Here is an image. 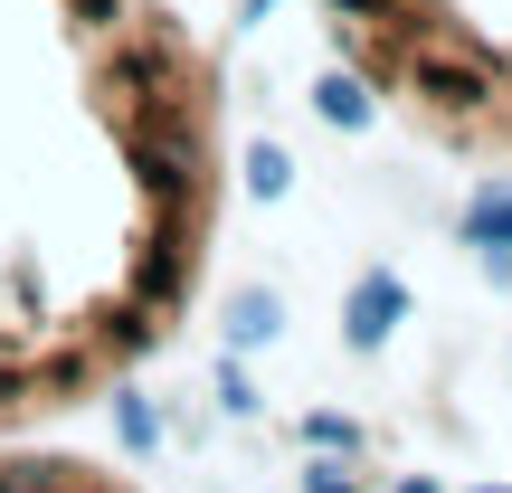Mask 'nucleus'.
Returning <instances> with one entry per match:
<instances>
[{
    "instance_id": "16",
    "label": "nucleus",
    "mask_w": 512,
    "mask_h": 493,
    "mask_svg": "<svg viewBox=\"0 0 512 493\" xmlns=\"http://www.w3.org/2000/svg\"><path fill=\"white\" fill-rule=\"evenodd\" d=\"M67 493H95V484H67Z\"/></svg>"
},
{
    "instance_id": "7",
    "label": "nucleus",
    "mask_w": 512,
    "mask_h": 493,
    "mask_svg": "<svg viewBox=\"0 0 512 493\" xmlns=\"http://www.w3.org/2000/svg\"><path fill=\"white\" fill-rule=\"evenodd\" d=\"M247 190H256V200H285V190H294V162H285L275 143H256V152H247Z\"/></svg>"
},
{
    "instance_id": "13",
    "label": "nucleus",
    "mask_w": 512,
    "mask_h": 493,
    "mask_svg": "<svg viewBox=\"0 0 512 493\" xmlns=\"http://www.w3.org/2000/svg\"><path fill=\"white\" fill-rule=\"evenodd\" d=\"M304 493H361V484H351L342 465H313V475H304Z\"/></svg>"
},
{
    "instance_id": "4",
    "label": "nucleus",
    "mask_w": 512,
    "mask_h": 493,
    "mask_svg": "<svg viewBox=\"0 0 512 493\" xmlns=\"http://www.w3.org/2000/svg\"><path fill=\"white\" fill-rule=\"evenodd\" d=\"M313 114H323V124H342V133H361V124H370V86L332 67L323 86H313Z\"/></svg>"
},
{
    "instance_id": "6",
    "label": "nucleus",
    "mask_w": 512,
    "mask_h": 493,
    "mask_svg": "<svg viewBox=\"0 0 512 493\" xmlns=\"http://www.w3.org/2000/svg\"><path fill=\"white\" fill-rule=\"evenodd\" d=\"M465 238L475 247H512V190H484V200L465 209Z\"/></svg>"
},
{
    "instance_id": "14",
    "label": "nucleus",
    "mask_w": 512,
    "mask_h": 493,
    "mask_svg": "<svg viewBox=\"0 0 512 493\" xmlns=\"http://www.w3.org/2000/svg\"><path fill=\"white\" fill-rule=\"evenodd\" d=\"M342 19H389V0H332Z\"/></svg>"
},
{
    "instance_id": "10",
    "label": "nucleus",
    "mask_w": 512,
    "mask_h": 493,
    "mask_svg": "<svg viewBox=\"0 0 512 493\" xmlns=\"http://www.w3.org/2000/svg\"><path fill=\"white\" fill-rule=\"evenodd\" d=\"M114 427H124V446H152V408L143 399H114Z\"/></svg>"
},
{
    "instance_id": "15",
    "label": "nucleus",
    "mask_w": 512,
    "mask_h": 493,
    "mask_svg": "<svg viewBox=\"0 0 512 493\" xmlns=\"http://www.w3.org/2000/svg\"><path fill=\"white\" fill-rule=\"evenodd\" d=\"M399 493H437V484H399Z\"/></svg>"
},
{
    "instance_id": "17",
    "label": "nucleus",
    "mask_w": 512,
    "mask_h": 493,
    "mask_svg": "<svg viewBox=\"0 0 512 493\" xmlns=\"http://www.w3.org/2000/svg\"><path fill=\"white\" fill-rule=\"evenodd\" d=\"M484 493H494V484H484Z\"/></svg>"
},
{
    "instance_id": "2",
    "label": "nucleus",
    "mask_w": 512,
    "mask_h": 493,
    "mask_svg": "<svg viewBox=\"0 0 512 493\" xmlns=\"http://www.w3.org/2000/svg\"><path fill=\"white\" fill-rule=\"evenodd\" d=\"M399 76L427 95V105H446V114H475V105H494V86H503V67L494 57H475V48H456L446 29H418L399 48Z\"/></svg>"
},
{
    "instance_id": "12",
    "label": "nucleus",
    "mask_w": 512,
    "mask_h": 493,
    "mask_svg": "<svg viewBox=\"0 0 512 493\" xmlns=\"http://www.w3.org/2000/svg\"><path fill=\"white\" fill-rule=\"evenodd\" d=\"M76 19L86 29H124V0H76Z\"/></svg>"
},
{
    "instance_id": "1",
    "label": "nucleus",
    "mask_w": 512,
    "mask_h": 493,
    "mask_svg": "<svg viewBox=\"0 0 512 493\" xmlns=\"http://www.w3.org/2000/svg\"><path fill=\"white\" fill-rule=\"evenodd\" d=\"M105 86L124 95V114H171V105H200V67L171 29H114L105 57Z\"/></svg>"
},
{
    "instance_id": "8",
    "label": "nucleus",
    "mask_w": 512,
    "mask_h": 493,
    "mask_svg": "<svg viewBox=\"0 0 512 493\" xmlns=\"http://www.w3.org/2000/svg\"><path fill=\"white\" fill-rule=\"evenodd\" d=\"M76 465H0V493H67Z\"/></svg>"
},
{
    "instance_id": "11",
    "label": "nucleus",
    "mask_w": 512,
    "mask_h": 493,
    "mask_svg": "<svg viewBox=\"0 0 512 493\" xmlns=\"http://www.w3.org/2000/svg\"><path fill=\"white\" fill-rule=\"evenodd\" d=\"M219 399H228V418H256V389H247V370H219Z\"/></svg>"
},
{
    "instance_id": "5",
    "label": "nucleus",
    "mask_w": 512,
    "mask_h": 493,
    "mask_svg": "<svg viewBox=\"0 0 512 493\" xmlns=\"http://www.w3.org/2000/svg\"><path fill=\"white\" fill-rule=\"evenodd\" d=\"M275 323H285V304H275V294H238V304H228V342H238V351L275 342Z\"/></svg>"
},
{
    "instance_id": "3",
    "label": "nucleus",
    "mask_w": 512,
    "mask_h": 493,
    "mask_svg": "<svg viewBox=\"0 0 512 493\" xmlns=\"http://www.w3.org/2000/svg\"><path fill=\"white\" fill-rule=\"evenodd\" d=\"M399 313H408V294H399V275H361V285H351V313H342V332H351V351H380L389 332H399Z\"/></svg>"
},
{
    "instance_id": "9",
    "label": "nucleus",
    "mask_w": 512,
    "mask_h": 493,
    "mask_svg": "<svg viewBox=\"0 0 512 493\" xmlns=\"http://www.w3.org/2000/svg\"><path fill=\"white\" fill-rule=\"evenodd\" d=\"M304 437L323 446V456H351V446H361V427H351V418H304Z\"/></svg>"
}]
</instances>
